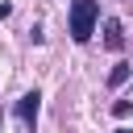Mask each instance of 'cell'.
Masks as SVG:
<instances>
[{"instance_id": "5b68a950", "label": "cell", "mask_w": 133, "mask_h": 133, "mask_svg": "<svg viewBox=\"0 0 133 133\" xmlns=\"http://www.w3.org/2000/svg\"><path fill=\"white\" fill-rule=\"evenodd\" d=\"M129 112H133V100H116L112 104V116H129Z\"/></svg>"}, {"instance_id": "3957f363", "label": "cell", "mask_w": 133, "mask_h": 133, "mask_svg": "<svg viewBox=\"0 0 133 133\" xmlns=\"http://www.w3.org/2000/svg\"><path fill=\"white\" fill-rule=\"evenodd\" d=\"M104 46H108V50H121V46H125V25H121L116 17L104 21Z\"/></svg>"}, {"instance_id": "52a82bcc", "label": "cell", "mask_w": 133, "mask_h": 133, "mask_svg": "<svg viewBox=\"0 0 133 133\" xmlns=\"http://www.w3.org/2000/svg\"><path fill=\"white\" fill-rule=\"evenodd\" d=\"M0 129H4V116H0Z\"/></svg>"}, {"instance_id": "6da1fadb", "label": "cell", "mask_w": 133, "mask_h": 133, "mask_svg": "<svg viewBox=\"0 0 133 133\" xmlns=\"http://www.w3.org/2000/svg\"><path fill=\"white\" fill-rule=\"evenodd\" d=\"M96 21H100V4L96 0H71V37L79 46L96 33Z\"/></svg>"}, {"instance_id": "277c9868", "label": "cell", "mask_w": 133, "mask_h": 133, "mask_svg": "<svg viewBox=\"0 0 133 133\" xmlns=\"http://www.w3.org/2000/svg\"><path fill=\"white\" fill-rule=\"evenodd\" d=\"M129 75H133V66H129V62H116V66L108 71V87H121V83H129Z\"/></svg>"}, {"instance_id": "8992f818", "label": "cell", "mask_w": 133, "mask_h": 133, "mask_svg": "<svg viewBox=\"0 0 133 133\" xmlns=\"http://www.w3.org/2000/svg\"><path fill=\"white\" fill-rule=\"evenodd\" d=\"M116 133H133V129H116Z\"/></svg>"}, {"instance_id": "7a4b0ae2", "label": "cell", "mask_w": 133, "mask_h": 133, "mask_svg": "<svg viewBox=\"0 0 133 133\" xmlns=\"http://www.w3.org/2000/svg\"><path fill=\"white\" fill-rule=\"evenodd\" d=\"M37 112H42V91L33 87V91H25L21 100H17V121L33 133V125H37Z\"/></svg>"}]
</instances>
